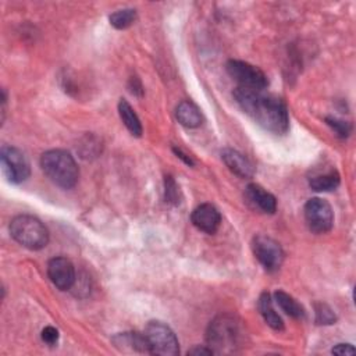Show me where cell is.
I'll list each match as a JSON object with an SVG mask.
<instances>
[{
    "label": "cell",
    "mask_w": 356,
    "mask_h": 356,
    "mask_svg": "<svg viewBox=\"0 0 356 356\" xmlns=\"http://www.w3.org/2000/svg\"><path fill=\"white\" fill-rule=\"evenodd\" d=\"M235 102L252 120L275 135H284L290 130V115L287 105L274 95L263 91H254L236 87Z\"/></svg>",
    "instance_id": "obj_1"
},
{
    "label": "cell",
    "mask_w": 356,
    "mask_h": 356,
    "mask_svg": "<svg viewBox=\"0 0 356 356\" xmlns=\"http://www.w3.org/2000/svg\"><path fill=\"white\" fill-rule=\"evenodd\" d=\"M243 322L231 314H220L209 325L206 341L213 353L230 355L243 346L245 340Z\"/></svg>",
    "instance_id": "obj_2"
},
{
    "label": "cell",
    "mask_w": 356,
    "mask_h": 356,
    "mask_svg": "<svg viewBox=\"0 0 356 356\" xmlns=\"http://www.w3.org/2000/svg\"><path fill=\"white\" fill-rule=\"evenodd\" d=\"M41 167L48 178L63 189L74 188L80 178V169L70 152L52 149L41 156Z\"/></svg>",
    "instance_id": "obj_3"
},
{
    "label": "cell",
    "mask_w": 356,
    "mask_h": 356,
    "mask_svg": "<svg viewBox=\"0 0 356 356\" xmlns=\"http://www.w3.org/2000/svg\"><path fill=\"white\" fill-rule=\"evenodd\" d=\"M10 235L14 241L31 251H41L49 244L46 225L29 215H20L12 220Z\"/></svg>",
    "instance_id": "obj_4"
},
{
    "label": "cell",
    "mask_w": 356,
    "mask_h": 356,
    "mask_svg": "<svg viewBox=\"0 0 356 356\" xmlns=\"http://www.w3.org/2000/svg\"><path fill=\"white\" fill-rule=\"evenodd\" d=\"M145 337L150 355L176 356L180 353V344L174 331L162 322H149L145 329Z\"/></svg>",
    "instance_id": "obj_5"
},
{
    "label": "cell",
    "mask_w": 356,
    "mask_h": 356,
    "mask_svg": "<svg viewBox=\"0 0 356 356\" xmlns=\"http://www.w3.org/2000/svg\"><path fill=\"white\" fill-rule=\"evenodd\" d=\"M228 75L238 84L240 88L264 91L269 85L266 74L256 66L243 61V60H230L225 64Z\"/></svg>",
    "instance_id": "obj_6"
},
{
    "label": "cell",
    "mask_w": 356,
    "mask_h": 356,
    "mask_svg": "<svg viewBox=\"0 0 356 356\" xmlns=\"http://www.w3.org/2000/svg\"><path fill=\"white\" fill-rule=\"evenodd\" d=\"M305 220L312 232L326 234L334 224L333 208L322 197H312L305 205Z\"/></svg>",
    "instance_id": "obj_7"
},
{
    "label": "cell",
    "mask_w": 356,
    "mask_h": 356,
    "mask_svg": "<svg viewBox=\"0 0 356 356\" xmlns=\"http://www.w3.org/2000/svg\"><path fill=\"white\" fill-rule=\"evenodd\" d=\"M252 251L264 270L274 273L284 262V251L275 240L266 235H256L252 241Z\"/></svg>",
    "instance_id": "obj_8"
},
{
    "label": "cell",
    "mask_w": 356,
    "mask_h": 356,
    "mask_svg": "<svg viewBox=\"0 0 356 356\" xmlns=\"http://www.w3.org/2000/svg\"><path fill=\"white\" fill-rule=\"evenodd\" d=\"M0 159H2L3 172L10 182L21 184L28 180L31 167L25 154L20 149L14 146H3Z\"/></svg>",
    "instance_id": "obj_9"
},
{
    "label": "cell",
    "mask_w": 356,
    "mask_h": 356,
    "mask_svg": "<svg viewBox=\"0 0 356 356\" xmlns=\"http://www.w3.org/2000/svg\"><path fill=\"white\" fill-rule=\"evenodd\" d=\"M48 275L51 282L61 291L72 288L75 284V267L67 258H53L48 263Z\"/></svg>",
    "instance_id": "obj_10"
},
{
    "label": "cell",
    "mask_w": 356,
    "mask_h": 356,
    "mask_svg": "<svg viewBox=\"0 0 356 356\" xmlns=\"http://www.w3.org/2000/svg\"><path fill=\"white\" fill-rule=\"evenodd\" d=\"M192 224L206 234H215L221 224V215L216 206L204 204L197 206L191 216Z\"/></svg>",
    "instance_id": "obj_11"
},
{
    "label": "cell",
    "mask_w": 356,
    "mask_h": 356,
    "mask_svg": "<svg viewBox=\"0 0 356 356\" xmlns=\"http://www.w3.org/2000/svg\"><path fill=\"white\" fill-rule=\"evenodd\" d=\"M245 200L255 210L264 215H273L277 210L275 196L258 184H249L245 189Z\"/></svg>",
    "instance_id": "obj_12"
},
{
    "label": "cell",
    "mask_w": 356,
    "mask_h": 356,
    "mask_svg": "<svg viewBox=\"0 0 356 356\" xmlns=\"http://www.w3.org/2000/svg\"><path fill=\"white\" fill-rule=\"evenodd\" d=\"M221 159L224 165L241 178H252L255 174V167L248 157H245L241 152L235 149H224L221 150Z\"/></svg>",
    "instance_id": "obj_13"
},
{
    "label": "cell",
    "mask_w": 356,
    "mask_h": 356,
    "mask_svg": "<svg viewBox=\"0 0 356 356\" xmlns=\"http://www.w3.org/2000/svg\"><path fill=\"white\" fill-rule=\"evenodd\" d=\"M176 117L181 126L187 128H197L204 123V115L193 102L182 100L176 109Z\"/></svg>",
    "instance_id": "obj_14"
},
{
    "label": "cell",
    "mask_w": 356,
    "mask_h": 356,
    "mask_svg": "<svg viewBox=\"0 0 356 356\" xmlns=\"http://www.w3.org/2000/svg\"><path fill=\"white\" fill-rule=\"evenodd\" d=\"M114 345H117L118 348L122 346V349H130L133 352H141V353H150L149 352V345L146 341L145 334L141 333H122V334H117L113 338Z\"/></svg>",
    "instance_id": "obj_15"
},
{
    "label": "cell",
    "mask_w": 356,
    "mask_h": 356,
    "mask_svg": "<svg viewBox=\"0 0 356 356\" xmlns=\"http://www.w3.org/2000/svg\"><path fill=\"white\" fill-rule=\"evenodd\" d=\"M259 312L262 314L263 320L270 326L273 330H283L284 329V322L282 319V316L275 312L271 295L269 292H263L259 298Z\"/></svg>",
    "instance_id": "obj_16"
},
{
    "label": "cell",
    "mask_w": 356,
    "mask_h": 356,
    "mask_svg": "<svg viewBox=\"0 0 356 356\" xmlns=\"http://www.w3.org/2000/svg\"><path fill=\"white\" fill-rule=\"evenodd\" d=\"M341 177L337 170H329L326 173L314 174L309 178V185L313 191L318 192H330L336 191L340 187Z\"/></svg>",
    "instance_id": "obj_17"
},
{
    "label": "cell",
    "mask_w": 356,
    "mask_h": 356,
    "mask_svg": "<svg viewBox=\"0 0 356 356\" xmlns=\"http://www.w3.org/2000/svg\"><path fill=\"white\" fill-rule=\"evenodd\" d=\"M118 114H120L122 122L124 123L127 130L131 133V135H134V137L142 135L143 130H142L139 117L137 115L135 110L133 109V106L127 100L122 99L120 102H118Z\"/></svg>",
    "instance_id": "obj_18"
},
{
    "label": "cell",
    "mask_w": 356,
    "mask_h": 356,
    "mask_svg": "<svg viewBox=\"0 0 356 356\" xmlns=\"http://www.w3.org/2000/svg\"><path fill=\"white\" fill-rule=\"evenodd\" d=\"M274 299H275L277 305L280 306V309L286 314H288L290 318H294V319H303L305 318L303 306L290 294H287L284 291H277L274 294Z\"/></svg>",
    "instance_id": "obj_19"
},
{
    "label": "cell",
    "mask_w": 356,
    "mask_h": 356,
    "mask_svg": "<svg viewBox=\"0 0 356 356\" xmlns=\"http://www.w3.org/2000/svg\"><path fill=\"white\" fill-rule=\"evenodd\" d=\"M110 24L115 29H127L137 21V12L134 9H124L113 13L110 17Z\"/></svg>",
    "instance_id": "obj_20"
},
{
    "label": "cell",
    "mask_w": 356,
    "mask_h": 356,
    "mask_svg": "<svg viewBox=\"0 0 356 356\" xmlns=\"http://www.w3.org/2000/svg\"><path fill=\"white\" fill-rule=\"evenodd\" d=\"M316 322L318 325H333L337 320V316L333 312V309L326 303H316Z\"/></svg>",
    "instance_id": "obj_21"
},
{
    "label": "cell",
    "mask_w": 356,
    "mask_h": 356,
    "mask_svg": "<svg viewBox=\"0 0 356 356\" xmlns=\"http://www.w3.org/2000/svg\"><path fill=\"white\" fill-rule=\"evenodd\" d=\"M326 123L333 128V131L340 137V138H346L351 131H352V124L344 120H340L337 117H327Z\"/></svg>",
    "instance_id": "obj_22"
},
{
    "label": "cell",
    "mask_w": 356,
    "mask_h": 356,
    "mask_svg": "<svg viewBox=\"0 0 356 356\" xmlns=\"http://www.w3.org/2000/svg\"><path fill=\"white\" fill-rule=\"evenodd\" d=\"M165 192H166V202L169 204H174L178 205L180 204V191L178 187L176 184V181L173 180V177H166L165 180Z\"/></svg>",
    "instance_id": "obj_23"
},
{
    "label": "cell",
    "mask_w": 356,
    "mask_h": 356,
    "mask_svg": "<svg viewBox=\"0 0 356 356\" xmlns=\"http://www.w3.org/2000/svg\"><path fill=\"white\" fill-rule=\"evenodd\" d=\"M42 340L49 344V345H55L57 341H59V331L57 329L52 327V326H48L42 330Z\"/></svg>",
    "instance_id": "obj_24"
},
{
    "label": "cell",
    "mask_w": 356,
    "mask_h": 356,
    "mask_svg": "<svg viewBox=\"0 0 356 356\" xmlns=\"http://www.w3.org/2000/svg\"><path fill=\"white\" fill-rule=\"evenodd\" d=\"M334 355H353L356 351L351 344H338L337 346L333 348L331 351Z\"/></svg>",
    "instance_id": "obj_25"
},
{
    "label": "cell",
    "mask_w": 356,
    "mask_h": 356,
    "mask_svg": "<svg viewBox=\"0 0 356 356\" xmlns=\"http://www.w3.org/2000/svg\"><path fill=\"white\" fill-rule=\"evenodd\" d=\"M130 91L137 95V96H142L143 95V87L141 84V81L138 80L137 77H133L130 80Z\"/></svg>",
    "instance_id": "obj_26"
},
{
    "label": "cell",
    "mask_w": 356,
    "mask_h": 356,
    "mask_svg": "<svg viewBox=\"0 0 356 356\" xmlns=\"http://www.w3.org/2000/svg\"><path fill=\"white\" fill-rule=\"evenodd\" d=\"M173 152L177 154V157H180V159H181L185 165H188V166H193V165H195L193 161L191 159V157H189L187 153H184L181 149H178V148H173Z\"/></svg>",
    "instance_id": "obj_27"
},
{
    "label": "cell",
    "mask_w": 356,
    "mask_h": 356,
    "mask_svg": "<svg viewBox=\"0 0 356 356\" xmlns=\"http://www.w3.org/2000/svg\"><path fill=\"white\" fill-rule=\"evenodd\" d=\"M188 355H193V356H200V355H213V351L210 348H201V346H195L191 351H188Z\"/></svg>",
    "instance_id": "obj_28"
}]
</instances>
